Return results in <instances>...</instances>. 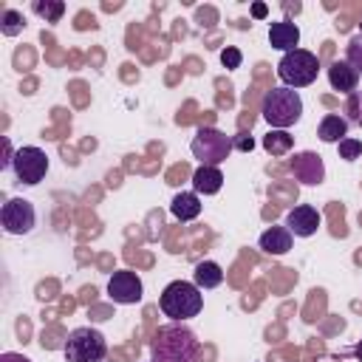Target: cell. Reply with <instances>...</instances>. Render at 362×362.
Returning <instances> with one entry per match:
<instances>
[{
  "mask_svg": "<svg viewBox=\"0 0 362 362\" xmlns=\"http://www.w3.org/2000/svg\"><path fill=\"white\" fill-rule=\"evenodd\" d=\"M170 212H173V218L181 221V223L195 221V218L201 215V198H198V192H178V195L173 198V204H170Z\"/></svg>",
  "mask_w": 362,
  "mask_h": 362,
  "instance_id": "obj_17",
  "label": "cell"
},
{
  "mask_svg": "<svg viewBox=\"0 0 362 362\" xmlns=\"http://www.w3.org/2000/svg\"><path fill=\"white\" fill-rule=\"evenodd\" d=\"M317 74H320V59H317V54H311L305 48H294V51L283 54L277 62V76L291 90L308 88L317 79Z\"/></svg>",
  "mask_w": 362,
  "mask_h": 362,
  "instance_id": "obj_4",
  "label": "cell"
},
{
  "mask_svg": "<svg viewBox=\"0 0 362 362\" xmlns=\"http://www.w3.org/2000/svg\"><path fill=\"white\" fill-rule=\"evenodd\" d=\"M266 14H269V6L266 3H252V17L255 20H263Z\"/></svg>",
  "mask_w": 362,
  "mask_h": 362,
  "instance_id": "obj_28",
  "label": "cell"
},
{
  "mask_svg": "<svg viewBox=\"0 0 362 362\" xmlns=\"http://www.w3.org/2000/svg\"><path fill=\"white\" fill-rule=\"evenodd\" d=\"M23 25H25V20H23V14H20V11L6 8V11L0 14V31H3L6 37H17V34L23 31Z\"/></svg>",
  "mask_w": 362,
  "mask_h": 362,
  "instance_id": "obj_21",
  "label": "cell"
},
{
  "mask_svg": "<svg viewBox=\"0 0 362 362\" xmlns=\"http://www.w3.org/2000/svg\"><path fill=\"white\" fill-rule=\"evenodd\" d=\"M31 11L45 17V23H59V17L65 14V3L62 0H34Z\"/></svg>",
  "mask_w": 362,
  "mask_h": 362,
  "instance_id": "obj_20",
  "label": "cell"
},
{
  "mask_svg": "<svg viewBox=\"0 0 362 362\" xmlns=\"http://www.w3.org/2000/svg\"><path fill=\"white\" fill-rule=\"evenodd\" d=\"M14 153H17V150H11V141H8V139H3V161H0V167H3V170H6V167H11Z\"/></svg>",
  "mask_w": 362,
  "mask_h": 362,
  "instance_id": "obj_27",
  "label": "cell"
},
{
  "mask_svg": "<svg viewBox=\"0 0 362 362\" xmlns=\"http://www.w3.org/2000/svg\"><path fill=\"white\" fill-rule=\"evenodd\" d=\"M345 119H348V124H359L362 127V90H354V93H348V99H345Z\"/></svg>",
  "mask_w": 362,
  "mask_h": 362,
  "instance_id": "obj_22",
  "label": "cell"
},
{
  "mask_svg": "<svg viewBox=\"0 0 362 362\" xmlns=\"http://www.w3.org/2000/svg\"><path fill=\"white\" fill-rule=\"evenodd\" d=\"M359 34H362V23H359Z\"/></svg>",
  "mask_w": 362,
  "mask_h": 362,
  "instance_id": "obj_31",
  "label": "cell"
},
{
  "mask_svg": "<svg viewBox=\"0 0 362 362\" xmlns=\"http://www.w3.org/2000/svg\"><path fill=\"white\" fill-rule=\"evenodd\" d=\"M192 283L204 291V288H218L223 283V269L215 260H201L192 272Z\"/></svg>",
  "mask_w": 362,
  "mask_h": 362,
  "instance_id": "obj_18",
  "label": "cell"
},
{
  "mask_svg": "<svg viewBox=\"0 0 362 362\" xmlns=\"http://www.w3.org/2000/svg\"><path fill=\"white\" fill-rule=\"evenodd\" d=\"M221 62H223V68H229V71L240 68V62H243V54H240V48H235V45H226V48L221 51Z\"/></svg>",
  "mask_w": 362,
  "mask_h": 362,
  "instance_id": "obj_25",
  "label": "cell"
},
{
  "mask_svg": "<svg viewBox=\"0 0 362 362\" xmlns=\"http://www.w3.org/2000/svg\"><path fill=\"white\" fill-rule=\"evenodd\" d=\"M189 150H192V156H195L201 164L218 167V164H223V161L229 158V153H232V136H226V133L218 130V127H198L195 136H192V141H189Z\"/></svg>",
  "mask_w": 362,
  "mask_h": 362,
  "instance_id": "obj_6",
  "label": "cell"
},
{
  "mask_svg": "<svg viewBox=\"0 0 362 362\" xmlns=\"http://www.w3.org/2000/svg\"><path fill=\"white\" fill-rule=\"evenodd\" d=\"M260 113H263V119L269 122L272 130H288V127L297 124L300 116H303V99H300L297 90L280 85V88L266 90V96H263V110H260Z\"/></svg>",
  "mask_w": 362,
  "mask_h": 362,
  "instance_id": "obj_3",
  "label": "cell"
},
{
  "mask_svg": "<svg viewBox=\"0 0 362 362\" xmlns=\"http://www.w3.org/2000/svg\"><path fill=\"white\" fill-rule=\"evenodd\" d=\"M291 147H294V136L288 130H269L263 136V150L269 156H286L291 153Z\"/></svg>",
  "mask_w": 362,
  "mask_h": 362,
  "instance_id": "obj_19",
  "label": "cell"
},
{
  "mask_svg": "<svg viewBox=\"0 0 362 362\" xmlns=\"http://www.w3.org/2000/svg\"><path fill=\"white\" fill-rule=\"evenodd\" d=\"M328 82H331L334 90H339V93L348 96V93L359 90V71L354 65H348L345 59H334L328 65Z\"/></svg>",
  "mask_w": 362,
  "mask_h": 362,
  "instance_id": "obj_13",
  "label": "cell"
},
{
  "mask_svg": "<svg viewBox=\"0 0 362 362\" xmlns=\"http://www.w3.org/2000/svg\"><path fill=\"white\" fill-rule=\"evenodd\" d=\"M232 150L252 153V150H255V139H252L249 133H235V136H232Z\"/></svg>",
  "mask_w": 362,
  "mask_h": 362,
  "instance_id": "obj_26",
  "label": "cell"
},
{
  "mask_svg": "<svg viewBox=\"0 0 362 362\" xmlns=\"http://www.w3.org/2000/svg\"><path fill=\"white\" fill-rule=\"evenodd\" d=\"M294 238H311L320 229V212L311 204H300L294 209H288L286 223H283Z\"/></svg>",
  "mask_w": 362,
  "mask_h": 362,
  "instance_id": "obj_11",
  "label": "cell"
},
{
  "mask_svg": "<svg viewBox=\"0 0 362 362\" xmlns=\"http://www.w3.org/2000/svg\"><path fill=\"white\" fill-rule=\"evenodd\" d=\"M317 136L325 144H339L342 139H348V119H342L337 113H325L317 124Z\"/></svg>",
  "mask_w": 362,
  "mask_h": 362,
  "instance_id": "obj_16",
  "label": "cell"
},
{
  "mask_svg": "<svg viewBox=\"0 0 362 362\" xmlns=\"http://www.w3.org/2000/svg\"><path fill=\"white\" fill-rule=\"evenodd\" d=\"M288 170H291V175H294L300 184H308V187H317V184L325 181L322 156H317V153H311V150L294 153L291 161H288Z\"/></svg>",
  "mask_w": 362,
  "mask_h": 362,
  "instance_id": "obj_10",
  "label": "cell"
},
{
  "mask_svg": "<svg viewBox=\"0 0 362 362\" xmlns=\"http://www.w3.org/2000/svg\"><path fill=\"white\" fill-rule=\"evenodd\" d=\"M11 170H14V178L25 187H37L45 173H48V156L42 147H20L14 153V161H11Z\"/></svg>",
  "mask_w": 362,
  "mask_h": 362,
  "instance_id": "obj_7",
  "label": "cell"
},
{
  "mask_svg": "<svg viewBox=\"0 0 362 362\" xmlns=\"http://www.w3.org/2000/svg\"><path fill=\"white\" fill-rule=\"evenodd\" d=\"M337 150H339V158L342 161H356L359 156H362V141L359 139H342L339 144H337Z\"/></svg>",
  "mask_w": 362,
  "mask_h": 362,
  "instance_id": "obj_24",
  "label": "cell"
},
{
  "mask_svg": "<svg viewBox=\"0 0 362 362\" xmlns=\"http://www.w3.org/2000/svg\"><path fill=\"white\" fill-rule=\"evenodd\" d=\"M345 62L354 65L362 74V34H356V37L348 40V45H345Z\"/></svg>",
  "mask_w": 362,
  "mask_h": 362,
  "instance_id": "obj_23",
  "label": "cell"
},
{
  "mask_svg": "<svg viewBox=\"0 0 362 362\" xmlns=\"http://www.w3.org/2000/svg\"><path fill=\"white\" fill-rule=\"evenodd\" d=\"M107 297L119 305H136L141 303L144 297V286H141V277L130 269H119L110 274L107 280Z\"/></svg>",
  "mask_w": 362,
  "mask_h": 362,
  "instance_id": "obj_9",
  "label": "cell"
},
{
  "mask_svg": "<svg viewBox=\"0 0 362 362\" xmlns=\"http://www.w3.org/2000/svg\"><path fill=\"white\" fill-rule=\"evenodd\" d=\"M354 356H356V362H362V339L356 342V348H354Z\"/></svg>",
  "mask_w": 362,
  "mask_h": 362,
  "instance_id": "obj_30",
  "label": "cell"
},
{
  "mask_svg": "<svg viewBox=\"0 0 362 362\" xmlns=\"http://www.w3.org/2000/svg\"><path fill=\"white\" fill-rule=\"evenodd\" d=\"M192 187H195L198 195H215V192H221V187H223V173H221V167H206V164H201V167L192 173Z\"/></svg>",
  "mask_w": 362,
  "mask_h": 362,
  "instance_id": "obj_15",
  "label": "cell"
},
{
  "mask_svg": "<svg viewBox=\"0 0 362 362\" xmlns=\"http://www.w3.org/2000/svg\"><path fill=\"white\" fill-rule=\"evenodd\" d=\"M62 354H65V362H102L107 356V342L102 331L82 325L68 334Z\"/></svg>",
  "mask_w": 362,
  "mask_h": 362,
  "instance_id": "obj_5",
  "label": "cell"
},
{
  "mask_svg": "<svg viewBox=\"0 0 362 362\" xmlns=\"http://www.w3.org/2000/svg\"><path fill=\"white\" fill-rule=\"evenodd\" d=\"M291 240H294V235L286 229V226H269L260 238H257V246L266 252V255H286L288 249H291Z\"/></svg>",
  "mask_w": 362,
  "mask_h": 362,
  "instance_id": "obj_14",
  "label": "cell"
},
{
  "mask_svg": "<svg viewBox=\"0 0 362 362\" xmlns=\"http://www.w3.org/2000/svg\"><path fill=\"white\" fill-rule=\"evenodd\" d=\"M269 45L283 51V54L300 48V28H297V23H291V20L269 23Z\"/></svg>",
  "mask_w": 362,
  "mask_h": 362,
  "instance_id": "obj_12",
  "label": "cell"
},
{
  "mask_svg": "<svg viewBox=\"0 0 362 362\" xmlns=\"http://www.w3.org/2000/svg\"><path fill=\"white\" fill-rule=\"evenodd\" d=\"M0 223L8 235H28L37 226V212L28 198H8L0 209Z\"/></svg>",
  "mask_w": 362,
  "mask_h": 362,
  "instance_id": "obj_8",
  "label": "cell"
},
{
  "mask_svg": "<svg viewBox=\"0 0 362 362\" xmlns=\"http://www.w3.org/2000/svg\"><path fill=\"white\" fill-rule=\"evenodd\" d=\"M153 362H198L201 342L184 322H167L153 334Z\"/></svg>",
  "mask_w": 362,
  "mask_h": 362,
  "instance_id": "obj_1",
  "label": "cell"
},
{
  "mask_svg": "<svg viewBox=\"0 0 362 362\" xmlns=\"http://www.w3.org/2000/svg\"><path fill=\"white\" fill-rule=\"evenodd\" d=\"M158 305H161L164 317H170L173 322H184V320H192V317L201 314L204 294L189 280H173L170 286H164V291L158 297Z\"/></svg>",
  "mask_w": 362,
  "mask_h": 362,
  "instance_id": "obj_2",
  "label": "cell"
},
{
  "mask_svg": "<svg viewBox=\"0 0 362 362\" xmlns=\"http://www.w3.org/2000/svg\"><path fill=\"white\" fill-rule=\"evenodd\" d=\"M0 362H31V359L23 356V354H11V351H6V354H0Z\"/></svg>",
  "mask_w": 362,
  "mask_h": 362,
  "instance_id": "obj_29",
  "label": "cell"
}]
</instances>
